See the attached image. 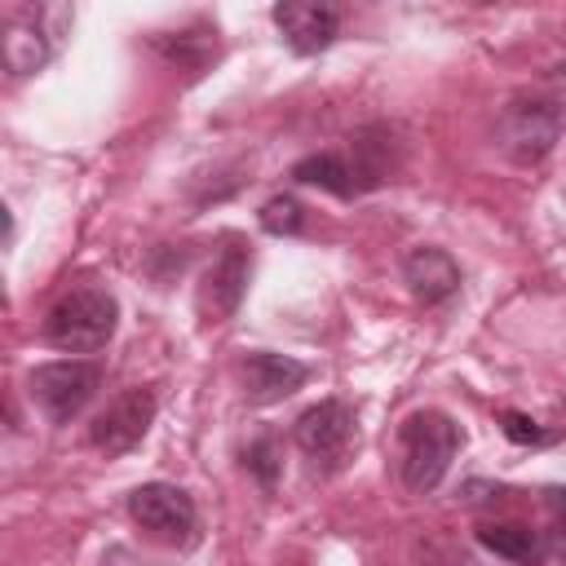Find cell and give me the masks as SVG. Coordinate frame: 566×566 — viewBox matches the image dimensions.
<instances>
[{
  "label": "cell",
  "instance_id": "1",
  "mask_svg": "<svg viewBox=\"0 0 566 566\" xmlns=\"http://www.w3.org/2000/svg\"><path fill=\"white\" fill-rule=\"evenodd\" d=\"M398 447H402V460H398L402 486L411 495H424L447 478V469H451V460L460 451V424L447 411H433V407L411 411L402 420Z\"/></svg>",
  "mask_w": 566,
  "mask_h": 566
},
{
  "label": "cell",
  "instance_id": "2",
  "mask_svg": "<svg viewBox=\"0 0 566 566\" xmlns=\"http://www.w3.org/2000/svg\"><path fill=\"white\" fill-rule=\"evenodd\" d=\"M71 22H75L71 4H18V9H9L4 49H0L9 75L44 71L62 53V44L71 35Z\"/></svg>",
  "mask_w": 566,
  "mask_h": 566
},
{
  "label": "cell",
  "instance_id": "3",
  "mask_svg": "<svg viewBox=\"0 0 566 566\" xmlns=\"http://www.w3.org/2000/svg\"><path fill=\"white\" fill-rule=\"evenodd\" d=\"M115 323H119V305L106 287H75L49 310L44 340L66 354H93L115 336Z\"/></svg>",
  "mask_w": 566,
  "mask_h": 566
},
{
  "label": "cell",
  "instance_id": "4",
  "mask_svg": "<svg viewBox=\"0 0 566 566\" xmlns=\"http://www.w3.org/2000/svg\"><path fill=\"white\" fill-rule=\"evenodd\" d=\"M566 128V97L548 93V88H531L509 97V106L500 111V146L517 159V164H535L553 150V142Z\"/></svg>",
  "mask_w": 566,
  "mask_h": 566
},
{
  "label": "cell",
  "instance_id": "5",
  "mask_svg": "<svg viewBox=\"0 0 566 566\" xmlns=\"http://www.w3.org/2000/svg\"><path fill=\"white\" fill-rule=\"evenodd\" d=\"M292 438H296L301 455H305L318 473H336V469L349 460L354 442H358V424H354L349 402H340V398H323V402H314L310 411L296 416Z\"/></svg>",
  "mask_w": 566,
  "mask_h": 566
},
{
  "label": "cell",
  "instance_id": "6",
  "mask_svg": "<svg viewBox=\"0 0 566 566\" xmlns=\"http://www.w3.org/2000/svg\"><path fill=\"white\" fill-rule=\"evenodd\" d=\"M128 513L142 531H150L159 544L190 548L199 539V509L195 500L172 482H142L128 495Z\"/></svg>",
  "mask_w": 566,
  "mask_h": 566
},
{
  "label": "cell",
  "instance_id": "7",
  "mask_svg": "<svg viewBox=\"0 0 566 566\" xmlns=\"http://www.w3.org/2000/svg\"><path fill=\"white\" fill-rule=\"evenodd\" d=\"M97 385H102L97 363H80V358H71V363H44V367L31 371V398H35V407L53 424H71L93 402Z\"/></svg>",
  "mask_w": 566,
  "mask_h": 566
},
{
  "label": "cell",
  "instance_id": "8",
  "mask_svg": "<svg viewBox=\"0 0 566 566\" xmlns=\"http://www.w3.org/2000/svg\"><path fill=\"white\" fill-rule=\"evenodd\" d=\"M248 274H252V256H248V248H239V243H226L221 252H217V261L203 270V283H199V318L203 323H226L234 310H239V301H243V292H248Z\"/></svg>",
  "mask_w": 566,
  "mask_h": 566
},
{
  "label": "cell",
  "instance_id": "9",
  "mask_svg": "<svg viewBox=\"0 0 566 566\" xmlns=\"http://www.w3.org/2000/svg\"><path fill=\"white\" fill-rule=\"evenodd\" d=\"M150 420H155V394H150V389H124V394H119L115 402H106V411L93 420L88 438H93L97 451L124 455V451H133V447L146 438Z\"/></svg>",
  "mask_w": 566,
  "mask_h": 566
},
{
  "label": "cell",
  "instance_id": "10",
  "mask_svg": "<svg viewBox=\"0 0 566 566\" xmlns=\"http://www.w3.org/2000/svg\"><path fill=\"white\" fill-rule=\"evenodd\" d=\"M274 27L283 31V40L296 53H318L340 35V13L332 4H314V0H283V4H274Z\"/></svg>",
  "mask_w": 566,
  "mask_h": 566
},
{
  "label": "cell",
  "instance_id": "11",
  "mask_svg": "<svg viewBox=\"0 0 566 566\" xmlns=\"http://www.w3.org/2000/svg\"><path fill=\"white\" fill-rule=\"evenodd\" d=\"M310 367L287 358V354H270V349H256L243 358V394L248 402L256 407H270V402H283L287 394H296L305 385Z\"/></svg>",
  "mask_w": 566,
  "mask_h": 566
},
{
  "label": "cell",
  "instance_id": "12",
  "mask_svg": "<svg viewBox=\"0 0 566 566\" xmlns=\"http://www.w3.org/2000/svg\"><path fill=\"white\" fill-rule=\"evenodd\" d=\"M402 279H407V287H411L416 301L438 305V301L455 296V287H460V265H455V256L442 252V248H416V252H407V261H402Z\"/></svg>",
  "mask_w": 566,
  "mask_h": 566
},
{
  "label": "cell",
  "instance_id": "13",
  "mask_svg": "<svg viewBox=\"0 0 566 566\" xmlns=\"http://www.w3.org/2000/svg\"><path fill=\"white\" fill-rule=\"evenodd\" d=\"M394 168V133L385 124H371L354 137V186L367 190V186H380Z\"/></svg>",
  "mask_w": 566,
  "mask_h": 566
},
{
  "label": "cell",
  "instance_id": "14",
  "mask_svg": "<svg viewBox=\"0 0 566 566\" xmlns=\"http://www.w3.org/2000/svg\"><path fill=\"white\" fill-rule=\"evenodd\" d=\"M478 544L491 548L495 557H509L513 566H539L544 562V544L531 526L522 522H500V526H482L478 531Z\"/></svg>",
  "mask_w": 566,
  "mask_h": 566
},
{
  "label": "cell",
  "instance_id": "15",
  "mask_svg": "<svg viewBox=\"0 0 566 566\" xmlns=\"http://www.w3.org/2000/svg\"><path fill=\"white\" fill-rule=\"evenodd\" d=\"M292 177L296 181H305V186H323V190H332V195H354L358 186H354V168L340 159V155H310V159H301L296 168H292Z\"/></svg>",
  "mask_w": 566,
  "mask_h": 566
},
{
  "label": "cell",
  "instance_id": "16",
  "mask_svg": "<svg viewBox=\"0 0 566 566\" xmlns=\"http://www.w3.org/2000/svg\"><path fill=\"white\" fill-rule=\"evenodd\" d=\"M301 203L292 199V195H274V199H265L261 203V226L270 230V234H296L301 230Z\"/></svg>",
  "mask_w": 566,
  "mask_h": 566
},
{
  "label": "cell",
  "instance_id": "17",
  "mask_svg": "<svg viewBox=\"0 0 566 566\" xmlns=\"http://www.w3.org/2000/svg\"><path fill=\"white\" fill-rule=\"evenodd\" d=\"M243 460H248V469L256 473V482H261L265 491H274V482H279V451H274V442H270V438L252 442V447L243 451Z\"/></svg>",
  "mask_w": 566,
  "mask_h": 566
},
{
  "label": "cell",
  "instance_id": "18",
  "mask_svg": "<svg viewBox=\"0 0 566 566\" xmlns=\"http://www.w3.org/2000/svg\"><path fill=\"white\" fill-rule=\"evenodd\" d=\"M544 504H548V517H553V553L566 562V486H548Z\"/></svg>",
  "mask_w": 566,
  "mask_h": 566
},
{
  "label": "cell",
  "instance_id": "19",
  "mask_svg": "<svg viewBox=\"0 0 566 566\" xmlns=\"http://www.w3.org/2000/svg\"><path fill=\"white\" fill-rule=\"evenodd\" d=\"M500 424H504V433H509L513 442H522V447H526V442H548V429H539V424H535L531 416H522V411H504Z\"/></svg>",
  "mask_w": 566,
  "mask_h": 566
}]
</instances>
